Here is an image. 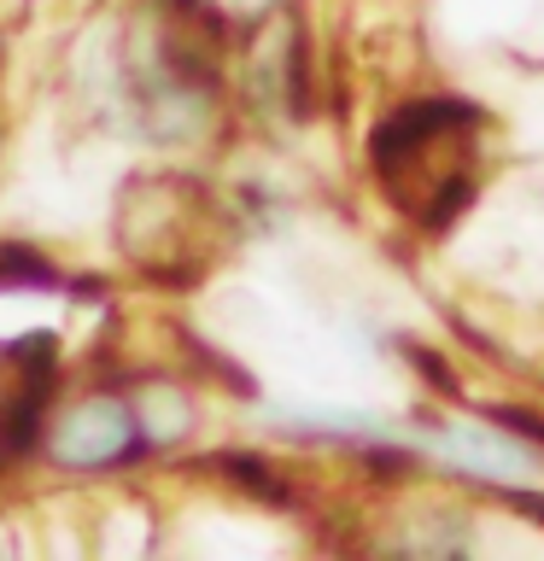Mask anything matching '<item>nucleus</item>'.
I'll return each mask as SVG.
<instances>
[{
  "instance_id": "obj_1",
  "label": "nucleus",
  "mask_w": 544,
  "mask_h": 561,
  "mask_svg": "<svg viewBox=\"0 0 544 561\" xmlns=\"http://www.w3.org/2000/svg\"><path fill=\"white\" fill-rule=\"evenodd\" d=\"M474 117L468 105H416L381 123L375 135V164L393 199L421 222H445L468 193V147H474Z\"/></svg>"
},
{
  "instance_id": "obj_2",
  "label": "nucleus",
  "mask_w": 544,
  "mask_h": 561,
  "mask_svg": "<svg viewBox=\"0 0 544 561\" xmlns=\"http://www.w3.org/2000/svg\"><path fill=\"white\" fill-rule=\"evenodd\" d=\"M129 445H135V421L112 398H88L53 427V456L70 462V468H105Z\"/></svg>"
},
{
  "instance_id": "obj_3",
  "label": "nucleus",
  "mask_w": 544,
  "mask_h": 561,
  "mask_svg": "<svg viewBox=\"0 0 544 561\" xmlns=\"http://www.w3.org/2000/svg\"><path fill=\"white\" fill-rule=\"evenodd\" d=\"M433 450L445 456V462L468 468V473H498V480H521V473H533V456L521 445H509L498 438L491 427H451L433 438Z\"/></svg>"
}]
</instances>
